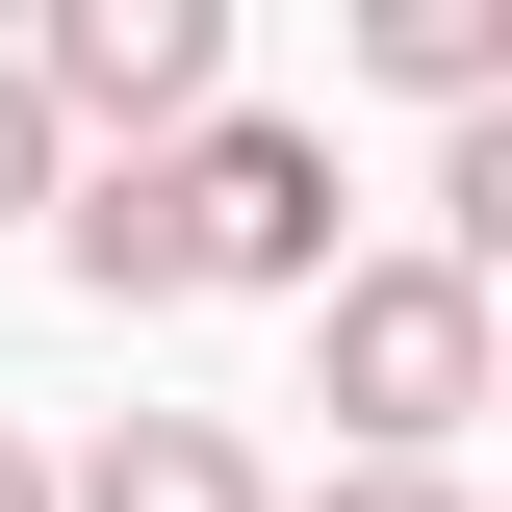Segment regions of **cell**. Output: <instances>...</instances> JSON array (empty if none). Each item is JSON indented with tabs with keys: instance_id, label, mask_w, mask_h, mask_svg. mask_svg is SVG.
<instances>
[{
	"instance_id": "9",
	"label": "cell",
	"mask_w": 512,
	"mask_h": 512,
	"mask_svg": "<svg viewBox=\"0 0 512 512\" xmlns=\"http://www.w3.org/2000/svg\"><path fill=\"white\" fill-rule=\"evenodd\" d=\"M308 512H461V487H436V461H333Z\"/></svg>"
},
{
	"instance_id": "7",
	"label": "cell",
	"mask_w": 512,
	"mask_h": 512,
	"mask_svg": "<svg viewBox=\"0 0 512 512\" xmlns=\"http://www.w3.org/2000/svg\"><path fill=\"white\" fill-rule=\"evenodd\" d=\"M436 256L512 308V103H487V128H436Z\"/></svg>"
},
{
	"instance_id": "4",
	"label": "cell",
	"mask_w": 512,
	"mask_h": 512,
	"mask_svg": "<svg viewBox=\"0 0 512 512\" xmlns=\"http://www.w3.org/2000/svg\"><path fill=\"white\" fill-rule=\"evenodd\" d=\"M52 256H77V308H205V180L180 154H77Z\"/></svg>"
},
{
	"instance_id": "10",
	"label": "cell",
	"mask_w": 512,
	"mask_h": 512,
	"mask_svg": "<svg viewBox=\"0 0 512 512\" xmlns=\"http://www.w3.org/2000/svg\"><path fill=\"white\" fill-rule=\"evenodd\" d=\"M0 512H77V461H26V436H0Z\"/></svg>"
},
{
	"instance_id": "8",
	"label": "cell",
	"mask_w": 512,
	"mask_h": 512,
	"mask_svg": "<svg viewBox=\"0 0 512 512\" xmlns=\"http://www.w3.org/2000/svg\"><path fill=\"white\" fill-rule=\"evenodd\" d=\"M26 205H77V128H52V77L0 52V231H26Z\"/></svg>"
},
{
	"instance_id": "6",
	"label": "cell",
	"mask_w": 512,
	"mask_h": 512,
	"mask_svg": "<svg viewBox=\"0 0 512 512\" xmlns=\"http://www.w3.org/2000/svg\"><path fill=\"white\" fill-rule=\"evenodd\" d=\"M359 77H410L436 128H487L512 103V0H359Z\"/></svg>"
},
{
	"instance_id": "1",
	"label": "cell",
	"mask_w": 512,
	"mask_h": 512,
	"mask_svg": "<svg viewBox=\"0 0 512 512\" xmlns=\"http://www.w3.org/2000/svg\"><path fill=\"white\" fill-rule=\"evenodd\" d=\"M308 384H333L359 461H436L461 410H512V308L461 282V256H359V282L308 308Z\"/></svg>"
},
{
	"instance_id": "2",
	"label": "cell",
	"mask_w": 512,
	"mask_h": 512,
	"mask_svg": "<svg viewBox=\"0 0 512 512\" xmlns=\"http://www.w3.org/2000/svg\"><path fill=\"white\" fill-rule=\"evenodd\" d=\"M26 77H52V128H103V154H205V128H231V0H52Z\"/></svg>"
},
{
	"instance_id": "5",
	"label": "cell",
	"mask_w": 512,
	"mask_h": 512,
	"mask_svg": "<svg viewBox=\"0 0 512 512\" xmlns=\"http://www.w3.org/2000/svg\"><path fill=\"white\" fill-rule=\"evenodd\" d=\"M77 512H282V487H256V436H231V410H128V436L77 461Z\"/></svg>"
},
{
	"instance_id": "3",
	"label": "cell",
	"mask_w": 512,
	"mask_h": 512,
	"mask_svg": "<svg viewBox=\"0 0 512 512\" xmlns=\"http://www.w3.org/2000/svg\"><path fill=\"white\" fill-rule=\"evenodd\" d=\"M180 180H205V282H282V308H333V282H359V256H333V128L231 103Z\"/></svg>"
}]
</instances>
